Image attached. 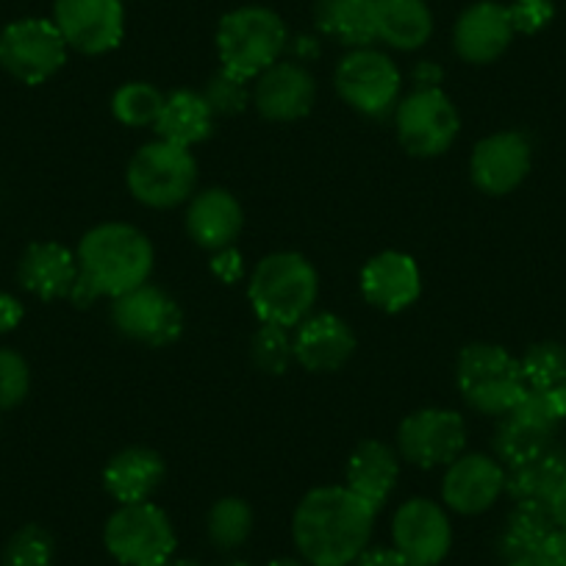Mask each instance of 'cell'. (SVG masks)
Wrapping results in <instances>:
<instances>
[{
	"mask_svg": "<svg viewBox=\"0 0 566 566\" xmlns=\"http://www.w3.org/2000/svg\"><path fill=\"white\" fill-rule=\"evenodd\" d=\"M106 549L123 566H165L176 553V531L159 505H119L103 531Z\"/></svg>",
	"mask_w": 566,
	"mask_h": 566,
	"instance_id": "cell-7",
	"label": "cell"
},
{
	"mask_svg": "<svg viewBox=\"0 0 566 566\" xmlns=\"http://www.w3.org/2000/svg\"><path fill=\"white\" fill-rule=\"evenodd\" d=\"M317 101L314 75L297 62H275L255 78L253 106L272 123H295L306 117Z\"/></svg>",
	"mask_w": 566,
	"mask_h": 566,
	"instance_id": "cell-18",
	"label": "cell"
},
{
	"mask_svg": "<svg viewBox=\"0 0 566 566\" xmlns=\"http://www.w3.org/2000/svg\"><path fill=\"white\" fill-rule=\"evenodd\" d=\"M165 461L150 448H128L108 461L103 486L119 505L145 503L165 481Z\"/></svg>",
	"mask_w": 566,
	"mask_h": 566,
	"instance_id": "cell-25",
	"label": "cell"
},
{
	"mask_svg": "<svg viewBox=\"0 0 566 566\" xmlns=\"http://www.w3.org/2000/svg\"><path fill=\"white\" fill-rule=\"evenodd\" d=\"M455 378H459L464 400L475 411L492 413V417H505L527 391L520 358L511 356L505 347L486 345V342L461 350Z\"/></svg>",
	"mask_w": 566,
	"mask_h": 566,
	"instance_id": "cell-6",
	"label": "cell"
},
{
	"mask_svg": "<svg viewBox=\"0 0 566 566\" xmlns=\"http://www.w3.org/2000/svg\"><path fill=\"white\" fill-rule=\"evenodd\" d=\"M165 566H203V564L195 558H170Z\"/></svg>",
	"mask_w": 566,
	"mask_h": 566,
	"instance_id": "cell-49",
	"label": "cell"
},
{
	"mask_svg": "<svg viewBox=\"0 0 566 566\" xmlns=\"http://www.w3.org/2000/svg\"><path fill=\"white\" fill-rule=\"evenodd\" d=\"M350 566H411L395 547H367Z\"/></svg>",
	"mask_w": 566,
	"mask_h": 566,
	"instance_id": "cell-40",
	"label": "cell"
},
{
	"mask_svg": "<svg viewBox=\"0 0 566 566\" xmlns=\"http://www.w3.org/2000/svg\"><path fill=\"white\" fill-rule=\"evenodd\" d=\"M531 142L520 130H500L475 145L470 159V176L486 195H509L531 172Z\"/></svg>",
	"mask_w": 566,
	"mask_h": 566,
	"instance_id": "cell-16",
	"label": "cell"
},
{
	"mask_svg": "<svg viewBox=\"0 0 566 566\" xmlns=\"http://www.w3.org/2000/svg\"><path fill=\"white\" fill-rule=\"evenodd\" d=\"M64 62L67 42L53 20H18L0 34V67L23 84H45L64 67Z\"/></svg>",
	"mask_w": 566,
	"mask_h": 566,
	"instance_id": "cell-10",
	"label": "cell"
},
{
	"mask_svg": "<svg viewBox=\"0 0 566 566\" xmlns=\"http://www.w3.org/2000/svg\"><path fill=\"white\" fill-rule=\"evenodd\" d=\"M31 369L18 350L0 347V411L18 408L29 397Z\"/></svg>",
	"mask_w": 566,
	"mask_h": 566,
	"instance_id": "cell-37",
	"label": "cell"
},
{
	"mask_svg": "<svg viewBox=\"0 0 566 566\" xmlns=\"http://www.w3.org/2000/svg\"><path fill=\"white\" fill-rule=\"evenodd\" d=\"M503 492L505 467L492 455L461 453L444 472L442 500L455 514H483L503 497Z\"/></svg>",
	"mask_w": 566,
	"mask_h": 566,
	"instance_id": "cell-17",
	"label": "cell"
},
{
	"mask_svg": "<svg viewBox=\"0 0 566 566\" xmlns=\"http://www.w3.org/2000/svg\"><path fill=\"white\" fill-rule=\"evenodd\" d=\"M560 417L555 411V402L549 391L527 389L522 400L503 417L494 437V453L497 461L511 470L536 455L555 448V433H558Z\"/></svg>",
	"mask_w": 566,
	"mask_h": 566,
	"instance_id": "cell-9",
	"label": "cell"
},
{
	"mask_svg": "<svg viewBox=\"0 0 566 566\" xmlns=\"http://www.w3.org/2000/svg\"><path fill=\"white\" fill-rule=\"evenodd\" d=\"M555 520L549 505L544 503H516L505 520V531L500 536V555L505 560L533 558L544 555L549 536L555 533Z\"/></svg>",
	"mask_w": 566,
	"mask_h": 566,
	"instance_id": "cell-28",
	"label": "cell"
},
{
	"mask_svg": "<svg viewBox=\"0 0 566 566\" xmlns=\"http://www.w3.org/2000/svg\"><path fill=\"white\" fill-rule=\"evenodd\" d=\"M505 566H555L547 555H533V558H520V560H509Z\"/></svg>",
	"mask_w": 566,
	"mask_h": 566,
	"instance_id": "cell-47",
	"label": "cell"
},
{
	"mask_svg": "<svg viewBox=\"0 0 566 566\" xmlns=\"http://www.w3.org/2000/svg\"><path fill=\"white\" fill-rule=\"evenodd\" d=\"M206 531L214 547L237 549L253 533V509L239 497H222L211 505Z\"/></svg>",
	"mask_w": 566,
	"mask_h": 566,
	"instance_id": "cell-31",
	"label": "cell"
},
{
	"mask_svg": "<svg viewBox=\"0 0 566 566\" xmlns=\"http://www.w3.org/2000/svg\"><path fill=\"white\" fill-rule=\"evenodd\" d=\"M253 364L266 375H283L295 361V342H292L290 328L281 325H261L250 345Z\"/></svg>",
	"mask_w": 566,
	"mask_h": 566,
	"instance_id": "cell-34",
	"label": "cell"
},
{
	"mask_svg": "<svg viewBox=\"0 0 566 566\" xmlns=\"http://www.w3.org/2000/svg\"><path fill=\"white\" fill-rule=\"evenodd\" d=\"M319 277L312 261L292 250L270 253L250 272L248 297L261 325L297 328L312 314Z\"/></svg>",
	"mask_w": 566,
	"mask_h": 566,
	"instance_id": "cell-3",
	"label": "cell"
},
{
	"mask_svg": "<svg viewBox=\"0 0 566 566\" xmlns=\"http://www.w3.org/2000/svg\"><path fill=\"white\" fill-rule=\"evenodd\" d=\"M566 475V453L549 448L547 453L505 470V492L514 503H544L549 505L560 478Z\"/></svg>",
	"mask_w": 566,
	"mask_h": 566,
	"instance_id": "cell-30",
	"label": "cell"
},
{
	"mask_svg": "<svg viewBox=\"0 0 566 566\" xmlns=\"http://www.w3.org/2000/svg\"><path fill=\"white\" fill-rule=\"evenodd\" d=\"M342 101L358 114L384 117L400 101V70L375 48H353L334 75Z\"/></svg>",
	"mask_w": 566,
	"mask_h": 566,
	"instance_id": "cell-11",
	"label": "cell"
},
{
	"mask_svg": "<svg viewBox=\"0 0 566 566\" xmlns=\"http://www.w3.org/2000/svg\"><path fill=\"white\" fill-rule=\"evenodd\" d=\"M549 397H553L555 411H558V417L566 419V378L560 380V384L555 386V389H549Z\"/></svg>",
	"mask_w": 566,
	"mask_h": 566,
	"instance_id": "cell-45",
	"label": "cell"
},
{
	"mask_svg": "<svg viewBox=\"0 0 566 566\" xmlns=\"http://www.w3.org/2000/svg\"><path fill=\"white\" fill-rule=\"evenodd\" d=\"M161 108H165V95L145 81L123 84L112 97L114 117L128 128H148V125L156 128Z\"/></svg>",
	"mask_w": 566,
	"mask_h": 566,
	"instance_id": "cell-32",
	"label": "cell"
},
{
	"mask_svg": "<svg viewBox=\"0 0 566 566\" xmlns=\"http://www.w3.org/2000/svg\"><path fill=\"white\" fill-rule=\"evenodd\" d=\"M511 40H514V25H511L509 7L494 0L472 3L453 31L455 53L470 64L497 62L509 51Z\"/></svg>",
	"mask_w": 566,
	"mask_h": 566,
	"instance_id": "cell-20",
	"label": "cell"
},
{
	"mask_svg": "<svg viewBox=\"0 0 566 566\" xmlns=\"http://www.w3.org/2000/svg\"><path fill=\"white\" fill-rule=\"evenodd\" d=\"M464 448L467 424L453 408H419L402 419L397 431V453L422 470L453 464Z\"/></svg>",
	"mask_w": 566,
	"mask_h": 566,
	"instance_id": "cell-12",
	"label": "cell"
},
{
	"mask_svg": "<svg viewBox=\"0 0 566 566\" xmlns=\"http://www.w3.org/2000/svg\"><path fill=\"white\" fill-rule=\"evenodd\" d=\"M290 48V31L281 14L266 7H242L228 12L217 29V51L222 70L250 81L281 62Z\"/></svg>",
	"mask_w": 566,
	"mask_h": 566,
	"instance_id": "cell-4",
	"label": "cell"
},
{
	"mask_svg": "<svg viewBox=\"0 0 566 566\" xmlns=\"http://www.w3.org/2000/svg\"><path fill=\"white\" fill-rule=\"evenodd\" d=\"M397 478H400V459H397L395 450L378 439H367L350 453L345 486L378 511L395 492Z\"/></svg>",
	"mask_w": 566,
	"mask_h": 566,
	"instance_id": "cell-24",
	"label": "cell"
},
{
	"mask_svg": "<svg viewBox=\"0 0 566 566\" xmlns=\"http://www.w3.org/2000/svg\"><path fill=\"white\" fill-rule=\"evenodd\" d=\"M314 23L323 34L353 48H369L375 40V3L373 0H317Z\"/></svg>",
	"mask_w": 566,
	"mask_h": 566,
	"instance_id": "cell-29",
	"label": "cell"
},
{
	"mask_svg": "<svg viewBox=\"0 0 566 566\" xmlns=\"http://www.w3.org/2000/svg\"><path fill=\"white\" fill-rule=\"evenodd\" d=\"M211 272H214V277H220L222 283H237L242 281L244 275V259L242 253H239L237 248H222V250H214V255H211Z\"/></svg>",
	"mask_w": 566,
	"mask_h": 566,
	"instance_id": "cell-39",
	"label": "cell"
},
{
	"mask_svg": "<svg viewBox=\"0 0 566 566\" xmlns=\"http://www.w3.org/2000/svg\"><path fill=\"white\" fill-rule=\"evenodd\" d=\"M549 511H553V520L558 527H566V475L560 478L558 489H555L553 500H549Z\"/></svg>",
	"mask_w": 566,
	"mask_h": 566,
	"instance_id": "cell-44",
	"label": "cell"
},
{
	"mask_svg": "<svg viewBox=\"0 0 566 566\" xmlns=\"http://www.w3.org/2000/svg\"><path fill=\"white\" fill-rule=\"evenodd\" d=\"M422 292V275L417 261L400 250L373 255L361 270V295L369 306L386 314L406 312Z\"/></svg>",
	"mask_w": 566,
	"mask_h": 566,
	"instance_id": "cell-19",
	"label": "cell"
},
{
	"mask_svg": "<svg viewBox=\"0 0 566 566\" xmlns=\"http://www.w3.org/2000/svg\"><path fill=\"white\" fill-rule=\"evenodd\" d=\"M112 323L119 334L148 347H167L184 334L181 306L150 283L114 297Z\"/></svg>",
	"mask_w": 566,
	"mask_h": 566,
	"instance_id": "cell-13",
	"label": "cell"
},
{
	"mask_svg": "<svg viewBox=\"0 0 566 566\" xmlns=\"http://www.w3.org/2000/svg\"><path fill=\"white\" fill-rule=\"evenodd\" d=\"M373 505L347 486L312 489L292 516V538L308 566H350L369 547Z\"/></svg>",
	"mask_w": 566,
	"mask_h": 566,
	"instance_id": "cell-1",
	"label": "cell"
},
{
	"mask_svg": "<svg viewBox=\"0 0 566 566\" xmlns=\"http://www.w3.org/2000/svg\"><path fill=\"white\" fill-rule=\"evenodd\" d=\"M53 558H56V544L40 525L20 527L3 549V566H53Z\"/></svg>",
	"mask_w": 566,
	"mask_h": 566,
	"instance_id": "cell-35",
	"label": "cell"
},
{
	"mask_svg": "<svg viewBox=\"0 0 566 566\" xmlns=\"http://www.w3.org/2000/svg\"><path fill=\"white\" fill-rule=\"evenodd\" d=\"M211 130H214V112L206 103L203 92L178 90L165 97V108L156 123L159 139L189 150L209 139Z\"/></svg>",
	"mask_w": 566,
	"mask_h": 566,
	"instance_id": "cell-27",
	"label": "cell"
},
{
	"mask_svg": "<svg viewBox=\"0 0 566 566\" xmlns=\"http://www.w3.org/2000/svg\"><path fill=\"white\" fill-rule=\"evenodd\" d=\"M53 25L73 51L101 56L123 40V0H56Z\"/></svg>",
	"mask_w": 566,
	"mask_h": 566,
	"instance_id": "cell-15",
	"label": "cell"
},
{
	"mask_svg": "<svg viewBox=\"0 0 566 566\" xmlns=\"http://www.w3.org/2000/svg\"><path fill=\"white\" fill-rule=\"evenodd\" d=\"M411 75H413V84H417V90H439V84H442V78H444V70L433 62H419L417 67H413Z\"/></svg>",
	"mask_w": 566,
	"mask_h": 566,
	"instance_id": "cell-42",
	"label": "cell"
},
{
	"mask_svg": "<svg viewBox=\"0 0 566 566\" xmlns=\"http://www.w3.org/2000/svg\"><path fill=\"white\" fill-rule=\"evenodd\" d=\"M295 53L297 56H306V59H314L319 53V48H317V42L312 40V36H297V42H295Z\"/></svg>",
	"mask_w": 566,
	"mask_h": 566,
	"instance_id": "cell-46",
	"label": "cell"
},
{
	"mask_svg": "<svg viewBox=\"0 0 566 566\" xmlns=\"http://www.w3.org/2000/svg\"><path fill=\"white\" fill-rule=\"evenodd\" d=\"M527 389L549 391L566 378V347L560 342H538L520 358Z\"/></svg>",
	"mask_w": 566,
	"mask_h": 566,
	"instance_id": "cell-33",
	"label": "cell"
},
{
	"mask_svg": "<svg viewBox=\"0 0 566 566\" xmlns=\"http://www.w3.org/2000/svg\"><path fill=\"white\" fill-rule=\"evenodd\" d=\"M266 566H308L306 560H297V558H277V560H272V564H266Z\"/></svg>",
	"mask_w": 566,
	"mask_h": 566,
	"instance_id": "cell-48",
	"label": "cell"
},
{
	"mask_svg": "<svg viewBox=\"0 0 566 566\" xmlns=\"http://www.w3.org/2000/svg\"><path fill=\"white\" fill-rule=\"evenodd\" d=\"M397 139L402 148L419 159H433L453 148L461 130L459 108L439 90H413L397 103L395 112Z\"/></svg>",
	"mask_w": 566,
	"mask_h": 566,
	"instance_id": "cell-8",
	"label": "cell"
},
{
	"mask_svg": "<svg viewBox=\"0 0 566 566\" xmlns=\"http://www.w3.org/2000/svg\"><path fill=\"white\" fill-rule=\"evenodd\" d=\"M78 277L101 297H119L145 286L154 272V244L128 222H103L78 244Z\"/></svg>",
	"mask_w": 566,
	"mask_h": 566,
	"instance_id": "cell-2",
	"label": "cell"
},
{
	"mask_svg": "<svg viewBox=\"0 0 566 566\" xmlns=\"http://www.w3.org/2000/svg\"><path fill=\"white\" fill-rule=\"evenodd\" d=\"M292 342H295V361L308 373H336L356 353V336L350 325L336 314H308L297 325Z\"/></svg>",
	"mask_w": 566,
	"mask_h": 566,
	"instance_id": "cell-21",
	"label": "cell"
},
{
	"mask_svg": "<svg viewBox=\"0 0 566 566\" xmlns=\"http://www.w3.org/2000/svg\"><path fill=\"white\" fill-rule=\"evenodd\" d=\"M244 211L228 189H206L189 200L187 231L206 250L231 248L242 233Z\"/></svg>",
	"mask_w": 566,
	"mask_h": 566,
	"instance_id": "cell-22",
	"label": "cell"
},
{
	"mask_svg": "<svg viewBox=\"0 0 566 566\" xmlns=\"http://www.w3.org/2000/svg\"><path fill=\"white\" fill-rule=\"evenodd\" d=\"M553 14V0H514L509 7L514 34H538L542 29H547Z\"/></svg>",
	"mask_w": 566,
	"mask_h": 566,
	"instance_id": "cell-38",
	"label": "cell"
},
{
	"mask_svg": "<svg viewBox=\"0 0 566 566\" xmlns=\"http://www.w3.org/2000/svg\"><path fill=\"white\" fill-rule=\"evenodd\" d=\"M23 317H25L23 303H20L14 295L0 292V334H9V331L18 328V325L23 323Z\"/></svg>",
	"mask_w": 566,
	"mask_h": 566,
	"instance_id": "cell-41",
	"label": "cell"
},
{
	"mask_svg": "<svg viewBox=\"0 0 566 566\" xmlns=\"http://www.w3.org/2000/svg\"><path fill=\"white\" fill-rule=\"evenodd\" d=\"M203 97L211 106V112H214V117H233V114H242L253 103V90H250L244 78L228 73V70H220L206 84Z\"/></svg>",
	"mask_w": 566,
	"mask_h": 566,
	"instance_id": "cell-36",
	"label": "cell"
},
{
	"mask_svg": "<svg viewBox=\"0 0 566 566\" xmlns=\"http://www.w3.org/2000/svg\"><path fill=\"white\" fill-rule=\"evenodd\" d=\"M544 555H547L555 566H566V527H555L547 547H544Z\"/></svg>",
	"mask_w": 566,
	"mask_h": 566,
	"instance_id": "cell-43",
	"label": "cell"
},
{
	"mask_svg": "<svg viewBox=\"0 0 566 566\" xmlns=\"http://www.w3.org/2000/svg\"><path fill=\"white\" fill-rule=\"evenodd\" d=\"M130 195L148 209H172L187 203L198 187V161L187 148L156 139L142 145L125 172Z\"/></svg>",
	"mask_w": 566,
	"mask_h": 566,
	"instance_id": "cell-5",
	"label": "cell"
},
{
	"mask_svg": "<svg viewBox=\"0 0 566 566\" xmlns=\"http://www.w3.org/2000/svg\"><path fill=\"white\" fill-rule=\"evenodd\" d=\"M217 566H250V564H248V560L231 558V560H222V564H217Z\"/></svg>",
	"mask_w": 566,
	"mask_h": 566,
	"instance_id": "cell-50",
	"label": "cell"
},
{
	"mask_svg": "<svg viewBox=\"0 0 566 566\" xmlns=\"http://www.w3.org/2000/svg\"><path fill=\"white\" fill-rule=\"evenodd\" d=\"M375 40L395 51H417L433 34V14L424 0H373Z\"/></svg>",
	"mask_w": 566,
	"mask_h": 566,
	"instance_id": "cell-26",
	"label": "cell"
},
{
	"mask_svg": "<svg viewBox=\"0 0 566 566\" xmlns=\"http://www.w3.org/2000/svg\"><path fill=\"white\" fill-rule=\"evenodd\" d=\"M18 277L40 301H62L78 281V259L59 242H36L20 259Z\"/></svg>",
	"mask_w": 566,
	"mask_h": 566,
	"instance_id": "cell-23",
	"label": "cell"
},
{
	"mask_svg": "<svg viewBox=\"0 0 566 566\" xmlns=\"http://www.w3.org/2000/svg\"><path fill=\"white\" fill-rule=\"evenodd\" d=\"M395 549L411 566H439L453 547V527L439 503L413 497L391 520Z\"/></svg>",
	"mask_w": 566,
	"mask_h": 566,
	"instance_id": "cell-14",
	"label": "cell"
}]
</instances>
